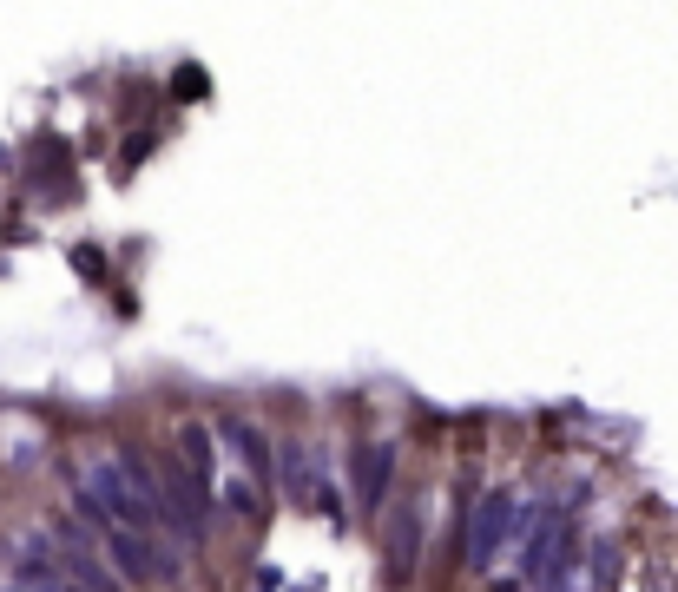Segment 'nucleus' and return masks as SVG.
<instances>
[{"label": "nucleus", "mask_w": 678, "mask_h": 592, "mask_svg": "<svg viewBox=\"0 0 678 592\" xmlns=\"http://www.w3.org/2000/svg\"><path fill=\"white\" fill-rule=\"evenodd\" d=\"M395 461H402V448H395L389 435H376V441H363V448H356V507H363V514H376L382 500H389V481H395Z\"/></svg>", "instance_id": "20e7f679"}, {"label": "nucleus", "mask_w": 678, "mask_h": 592, "mask_svg": "<svg viewBox=\"0 0 678 592\" xmlns=\"http://www.w3.org/2000/svg\"><path fill=\"white\" fill-rule=\"evenodd\" d=\"M303 592H316V586H303Z\"/></svg>", "instance_id": "dca6fc26"}, {"label": "nucleus", "mask_w": 678, "mask_h": 592, "mask_svg": "<svg viewBox=\"0 0 678 592\" xmlns=\"http://www.w3.org/2000/svg\"><path fill=\"white\" fill-rule=\"evenodd\" d=\"M178 468H185L191 481L205 487V494H218L224 468H218V441H211L205 421H185V428H178Z\"/></svg>", "instance_id": "39448f33"}, {"label": "nucleus", "mask_w": 678, "mask_h": 592, "mask_svg": "<svg viewBox=\"0 0 678 592\" xmlns=\"http://www.w3.org/2000/svg\"><path fill=\"white\" fill-rule=\"evenodd\" d=\"M270 474L284 481L290 500H310L316 494V468H310V448L303 441H284V448H270Z\"/></svg>", "instance_id": "0eeeda50"}, {"label": "nucleus", "mask_w": 678, "mask_h": 592, "mask_svg": "<svg viewBox=\"0 0 678 592\" xmlns=\"http://www.w3.org/2000/svg\"><path fill=\"white\" fill-rule=\"evenodd\" d=\"M152 494H158V533H172V546H191V553H198V546L211 540V520H218V507H211L205 487L178 468V454L152 468Z\"/></svg>", "instance_id": "f257e3e1"}, {"label": "nucleus", "mask_w": 678, "mask_h": 592, "mask_svg": "<svg viewBox=\"0 0 678 592\" xmlns=\"http://www.w3.org/2000/svg\"><path fill=\"white\" fill-rule=\"evenodd\" d=\"M205 93H211L205 66H178V73H172V99H178V106H191V99H205Z\"/></svg>", "instance_id": "9b49d317"}, {"label": "nucleus", "mask_w": 678, "mask_h": 592, "mask_svg": "<svg viewBox=\"0 0 678 592\" xmlns=\"http://www.w3.org/2000/svg\"><path fill=\"white\" fill-rule=\"evenodd\" d=\"M106 553H112V566L139 586V579H152V546L145 540H132V533H106Z\"/></svg>", "instance_id": "6e6552de"}, {"label": "nucleus", "mask_w": 678, "mask_h": 592, "mask_svg": "<svg viewBox=\"0 0 678 592\" xmlns=\"http://www.w3.org/2000/svg\"><path fill=\"white\" fill-rule=\"evenodd\" d=\"M257 592H284V566H257Z\"/></svg>", "instance_id": "4468645a"}, {"label": "nucleus", "mask_w": 678, "mask_h": 592, "mask_svg": "<svg viewBox=\"0 0 678 592\" xmlns=\"http://www.w3.org/2000/svg\"><path fill=\"white\" fill-rule=\"evenodd\" d=\"M494 592H521V579H494Z\"/></svg>", "instance_id": "2eb2a0df"}, {"label": "nucleus", "mask_w": 678, "mask_h": 592, "mask_svg": "<svg viewBox=\"0 0 678 592\" xmlns=\"http://www.w3.org/2000/svg\"><path fill=\"white\" fill-rule=\"evenodd\" d=\"M211 507H224V514H237V520H257V514H264V507H257V487L244 481V474H224L218 494H211Z\"/></svg>", "instance_id": "1a4fd4ad"}, {"label": "nucleus", "mask_w": 678, "mask_h": 592, "mask_svg": "<svg viewBox=\"0 0 678 592\" xmlns=\"http://www.w3.org/2000/svg\"><path fill=\"white\" fill-rule=\"evenodd\" d=\"M205 428H211V441L231 454L237 468H244V481H251V487H270V481H277V474H270V441H264V428H257V421H244V415H211Z\"/></svg>", "instance_id": "f03ea898"}, {"label": "nucleus", "mask_w": 678, "mask_h": 592, "mask_svg": "<svg viewBox=\"0 0 678 592\" xmlns=\"http://www.w3.org/2000/svg\"><path fill=\"white\" fill-rule=\"evenodd\" d=\"M145 158H152V132H132V139H126V158H119V178H126L132 165H145Z\"/></svg>", "instance_id": "ddd939ff"}, {"label": "nucleus", "mask_w": 678, "mask_h": 592, "mask_svg": "<svg viewBox=\"0 0 678 592\" xmlns=\"http://www.w3.org/2000/svg\"><path fill=\"white\" fill-rule=\"evenodd\" d=\"M415 553H422V514L402 507V514H395V533H389V566H382V586H409V579H415Z\"/></svg>", "instance_id": "423d86ee"}, {"label": "nucleus", "mask_w": 678, "mask_h": 592, "mask_svg": "<svg viewBox=\"0 0 678 592\" xmlns=\"http://www.w3.org/2000/svg\"><path fill=\"white\" fill-rule=\"evenodd\" d=\"M507 527H514V494H507V487H488V494H481V507H474V527L461 533V553H468L474 573H488V566H494Z\"/></svg>", "instance_id": "7ed1b4c3"}, {"label": "nucleus", "mask_w": 678, "mask_h": 592, "mask_svg": "<svg viewBox=\"0 0 678 592\" xmlns=\"http://www.w3.org/2000/svg\"><path fill=\"white\" fill-rule=\"evenodd\" d=\"M66 264H73L79 283H93V290L112 277V270H106V250H99V244H73V250H66Z\"/></svg>", "instance_id": "9d476101"}, {"label": "nucleus", "mask_w": 678, "mask_h": 592, "mask_svg": "<svg viewBox=\"0 0 678 592\" xmlns=\"http://www.w3.org/2000/svg\"><path fill=\"white\" fill-rule=\"evenodd\" d=\"M613 579H619V546H593V586H613Z\"/></svg>", "instance_id": "f8f14e48"}]
</instances>
